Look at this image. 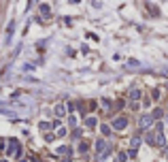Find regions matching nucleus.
Masks as SVG:
<instances>
[{
  "label": "nucleus",
  "mask_w": 168,
  "mask_h": 162,
  "mask_svg": "<svg viewBox=\"0 0 168 162\" xmlns=\"http://www.w3.org/2000/svg\"><path fill=\"white\" fill-rule=\"evenodd\" d=\"M96 151H98V156H102L104 151H108V145H107V141L98 139V141H96Z\"/></svg>",
  "instance_id": "3"
},
{
  "label": "nucleus",
  "mask_w": 168,
  "mask_h": 162,
  "mask_svg": "<svg viewBox=\"0 0 168 162\" xmlns=\"http://www.w3.org/2000/svg\"><path fill=\"white\" fill-rule=\"evenodd\" d=\"M0 162H7V160H4V158H2V160H0Z\"/></svg>",
  "instance_id": "17"
},
{
  "label": "nucleus",
  "mask_w": 168,
  "mask_h": 162,
  "mask_svg": "<svg viewBox=\"0 0 168 162\" xmlns=\"http://www.w3.org/2000/svg\"><path fill=\"white\" fill-rule=\"evenodd\" d=\"M87 147H89L87 143H81V145H79V151H83V154H85V151H87Z\"/></svg>",
  "instance_id": "14"
},
{
  "label": "nucleus",
  "mask_w": 168,
  "mask_h": 162,
  "mask_svg": "<svg viewBox=\"0 0 168 162\" xmlns=\"http://www.w3.org/2000/svg\"><path fill=\"white\" fill-rule=\"evenodd\" d=\"M156 145L157 147H166V137H164V132H160L156 137Z\"/></svg>",
  "instance_id": "4"
},
{
  "label": "nucleus",
  "mask_w": 168,
  "mask_h": 162,
  "mask_svg": "<svg viewBox=\"0 0 168 162\" xmlns=\"http://www.w3.org/2000/svg\"><path fill=\"white\" fill-rule=\"evenodd\" d=\"M151 124H153V117H151V115H141V119H138V126H141V130L149 128Z\"/></svg>",
  "instance_id": "2"
},
{
  "label": "nucleus",
  "mask_w": 168,
  "mask_h": 162,
  "mask_svg": "<svg viewBox=\"0 0 168 162\" xmlns=\"http://www.w3.org/2000/svg\"><path fill=\"white\" fill-rule=\"evenodd\" d=\"M55 115H58V117L66 115V107H64V104H55Z\"/></svg>",
  "instance_id": "5"
},
{
  "label": "nucleus",
  "mask_w": 168,
  "mask_h": 162,
  "mask_svg": "<svg viewBox=\"0 0 168 162\" xmlns=\"http://www.w3.org/2000/svg\"><path fill=\"white\" fill-rule=\"evenodd\" d=\"M96 124H98L96 117H87V119H85V126L87 128H96Z\"/></svg>",
  "instance_id": "8"
},
{
  "label": "nucleus",
  "mask_w": 168,
  "mask_h": 162,
  "mask_svg": "<svg viewBox=\"0 0 168 162\" xmlns=\"http://www.w3.org/2000/svg\"><path fill=\"white\" fill-rule=\"evenodd\" d=\"M58 151H60V154H70V156H72V149L68 147V145H64V147H60Z\"/></svg>",
  "instance_id": "13"
},
{
  "label": "nucleus",
  "mask_w": 168,
  "mask_h": 162,
  "mask_svg": "<svg viewBox=\"0 0 168 162\" xmlns=\"http://www.w3.org/2000/svg\"><path fill=\"white\" fill-rule=\"evenodd\" d=\"M126 126H128V117L119 115V117H115V119H113V130H123Z\"/></svg>",
  "instance_id": "1"
},
{
  "label": "nucleus",
  "mask_w": 168,
  "mask_h": 162,
  "mask_svg": "<svg viewBox=\"0 0 168 162\" xmlns=\"http://www.w3.org/2000/svg\"><path fill=\"white\" fill-rule=\"evenodd\" d=\"M166 160H168V151H166Z\"/></svg>",
  "instance_id": "18"
},
{
  "label": "nucleus",
  "mask_w": 168,
  "mask_h": 162,
  "mask_svg": "<svg viewBox=\"0 0 168 162\" xmlns=\"http://www.w3.org/2000/svg\"><path fill=\"white\" fill-rule=\"evenodd\" d=\"M117 160H119V162H126V160H128V154H126V151H119V154H117Z\"/></svg>",
  "instance_id": "11"
},
{
  "label": "nucleus",
  "mask_w": 168,
  "mask_h": 162,
  "mask_svg": "<svg viewBox=\"0 0 168 162\" xmlns=\"http://www.w3.org/2000/svg\"><path fill=\"white\" fill-rule=\"evenodd\" d=\"M130 145H132L134 149H136V147H138V145H141V137H138V134H134L132 139H130Z\"/></svg>",
  "instance_id": "7"
},
{
  "label": "nucleus",
  "mask_w": 168,
  "mask_h": 162,
  "mask_svg": "<svg viewBox=\"0 0 168 162\" xmlns=\"http://www.w3.org/2000/svg\"><path fill=\"white\" fill-rule=\"evenodd\" d=\"M162 113H164L162 109H156V111L151 113V117H153V119H160V117H162Z\"/></svg>",
  "instance_id": "12"
},
{
  "label": "nucleus",
  "mask_w": 168,
  "mask_h": 162,
  "mask_svg": "<svg viewBox=\"0 0 168 162\" xmlns=\"http://www.w3.org/2000/svg\"><path fill=\"white\" fill-rule=\"evenodd\" d=\"M41 13L45 15V17H49L51 13H49V4H41Z\"/></svg>",
  "instance_id": "9"
},
{
  "label": "nucleus",
  "mask_w": 168,
  "mask_h": 162,
  "mask_svg": "<svg viewBox=\"0 0 168 162\" xmlns=\"http://www.w3.org/2000/svg\"><path fill=\"white\" fill-rule=\"evenodd\" d=\"M17 162H30V160H26V158H22V160H17Z\"/></svg>",
  "instance_id": "15"
},
{
  "label": "nucleus",
  "mask_w": 168,
  "mask_h": 162,
  "mask_svg": "<svg viewBox=\"0 0 168 162\" xmlns=\"http://www.w3.org/2000/svg\"><path fill=\"white\" fill-rule=\"evenodd\" d=\"M100 130H102V134H104V137H108V134H111V126H107V124H102V126H100Z\"/></svg>",
  "instance_id": "10"
},
{
  "label": "nucleus",
  "mask_w": 168,
  "mask_h": 162,
  "mask_svg": "<svg viewBox=\"0 0 168 162\" xmlns=\"http://www.w3.org/2000/svg\"><path fill=\"white\" fill-rule=\"evenodd\" d=\"M130 98H132V100H138V98H141V90H138V88H132V90H130Z\"/></svg>",
  "instance_id": "6"
},
{
  "label": "nucleus",
  "mask_w": 168,
  "mask_h": 162,
  "mask_svg": "<svg viewBox=\"0 0 168 162\" xmlns=\"http://www.w3.org/2000/svg\"><path fill=\"white\" fill-rule=\"evenodd\" d=\"M62 162H70V158H64V160H62Z\"/></svg>",
  "instance_id": "16"
}]
</instances>
